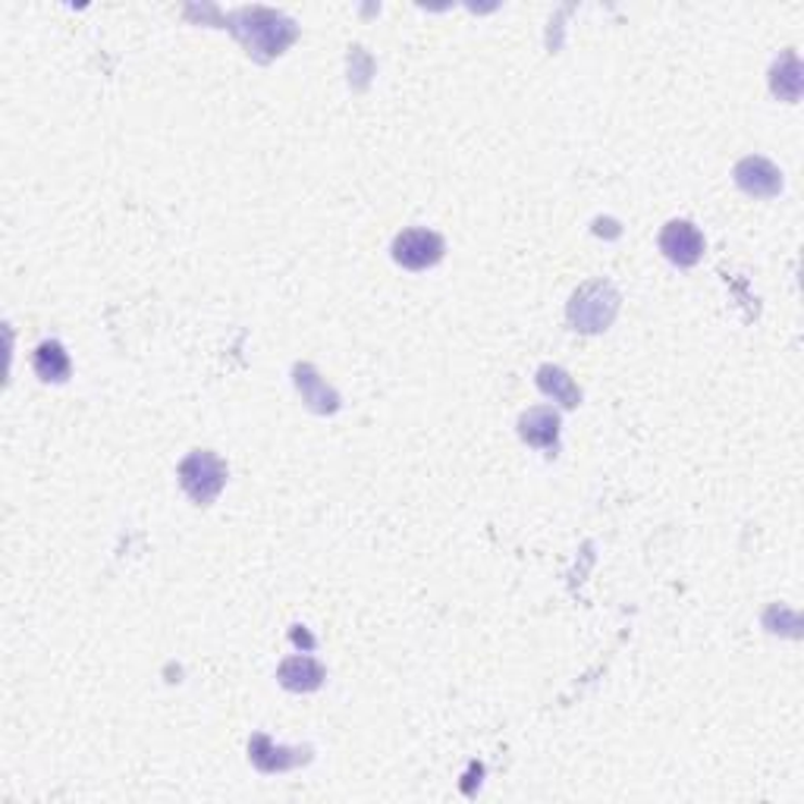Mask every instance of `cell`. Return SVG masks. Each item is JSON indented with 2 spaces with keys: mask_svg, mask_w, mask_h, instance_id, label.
I'll return each mask as SVG.
<instances>
[{
  "mask_svg": "<svg viewBox=\"0 0 804 804\" xmlns=\"http://www.w3.org/2000/svg\"><path fill=\"white\" fill-rule=\"evenodd\" d=\"M227 23H230V31L245 44V51L261 63L280 58L298 35L293 20H286L283 13L268 10V7H242L227 16Z\"/></svg>",
  "mask_w": 804,
  "mask_h": 804,
  "instance_id": "6da1fadb",
  "label": "cell"
},
{
  "mask_svg": "<svg viewBox=\"0 0 804 804\" xmlns=\"http://www.w3.org/2000/svg\"><path fill=\"white\" fill-rule=\"evenodd\" d=\"M616 311H620V293L607 280L585 283L569 302V321H572V328L582 330V333L607 330L613 324Z\"/></svg>",
  "mask_w": 804,
  "mask_h": 804,
  "instance_id": "7a4b0ae2",
  "label": "cell"
},
{
  "mask_svg": "<svg viewBox=\"0 0 804 804\" xmlns=\"http://www.w3.org/2000/svg\"><path fill=\"white\" fill-rule=\"evenodd\" d=\"M179 484L199 507H208L227 484V462L210 449H195L179 462Z\"/></svg>",
  "mask_w": 804,
  "mask_h": 804,
  "instance_id": "3957f363",
  "label": "cell"
},
{
  "mask_svg": "<svg viewBox=\"0 0 804 804\" xmlns=\"http://www.w3.org/2000/svg\"><path fill=\"white\" fill-rule=\"evenodd\" d=\"M447 245L434 230H406L393 239V258L406 270H427L444 258Z\"/></svg>",
  "mask_w": 804,
  "mask_h": 804,
  "instance_id": "277c9868",
  "label": "cell"
},
{
  "mask_svg": "<svg viewBox=\"0 0 804 804\" xmlns=\"http://www.w3.org/2000/svg\"><path fill=\"white\" fill-rule=\"evenodd\" d=\"M660 252L679 268H694L701 261V255H704V237H701V230L694 224L673 220L660 233Z\"/></svg>",
  "mask_w": 804,
  "mask_h": 804,
  "instance_id": "5b68a950",
  "label": "cell"
},
{
  "mask_svg": "<svg viewBox=\"0 0 804 804\" xmlns=\"http://www.w3.org/2000/svg\"><path fill=\"white\" fill-rule=\"evenodd\" d=\"M736 182L754 199H774L782 189V174L767 157H745L736 164Z\"/></svg>",
  "mask_w": 804,
  "mask_h": 804,
  "instance_id": "8992f818",
  "label": "cell"
},
{
  "mask_svg": "<svg viewBox=\"0 0 804 804\" xmlns=\"http://www.w3.org/2000/svg\"><path fill=\"white\" fill-rule=\"evenodd\" d=\"M311 754V748H273L268 736H255L248 742V757L258 770L265 774H283V770H293L298 764H305Z\"/></svg>",
  "mask_w": 804,
  "mask_h": 804,
  "instance_id": "52a82bcc",
  "label": "cell"
},
{
  "mask_svg": "<svg viewBox=\"0 0 804 804\" xmlns=\"http://www.w3.org/2000/svg\"><path fill=\"white\" fill-rule=\"evenodd\" d=\"M293 381H296V390L302 393V403L311 409V412H321V416H330L340 409V396L336 390L328 387L318 374L315 365H296L293 368Z\"/></svg>",
  "mask_w": 804,
  "mask_h": 804,
  "instance_id": "ba28073f",
  "label": "cell"
},
{
  "mask_svg": "<svg viewBox=\"0 0 804 804\" xmlns=\"http://www.w3.org/2000/svg\"><path fill=\"white\" fill-rule=\"evenodd\" d=\"M519 434L532 447L557 449V444H560V416L553 409H547V406L528 409L525 416L519 418Z\"/></svg>",
  "mask_w": 804,
  "mask_h": 804,
  "instance_id": "9c48e42d",
  "label": "cell"
},
{
  "mask_svg": "<svg viewBox=\"0 0 804 804\" xmlns=\"http://www.w3.org/2000/svg\"><path fill=\"white\" fill-rule=\"evenodd\" d=\"M277 679H280V686L290 688V691H315L324 682V666L315 656H290V660L280 663Z\"/></svg>",
  "mask_w": 804,
  "mask_h": 804,
  "instance_id": "30bf717a",
  "label": "cell"
},
{
  "mask_svg": "<svg viewBox=\"0 0 804 804\" xmlns=\"http://www.w3.org/2000/svg\"><path fill=\"white\" fill-rule=\"evenodd\" d=\"M802 60L795 51H786L770 69V89L782 101H799L802 98Z\"/></svg>",
  "mask_w": 804,
  "mask_h": 804,
  "instance_id": "8fae6325",
  "label": "cell"
},
{
  "mask_svg": "<svg viewBox=\"0 0 804 804\" xmlns=\"http://www.w3.org/2000/svg\"><path fill=\"white\" fill-rule=\"evenodd\" d=\"M537 387H540V393L553 396L566 409H575L582 403V390L575 387V381L569 378L563 368H557V365H540L537 368Z\"/></svg>",
  "mask_w": 804,
  "mask_h": 804,
  "instance_id": "7c38bea8",
  "label": "cell"
},
{
  "mask_svg": "<svg viewBox=\"0 0 804 804\" xmlns=\"http://www.w3.org/2000/svg\"><path fill=\"white\" fill-rule=\"evenodd\" d=\"M31 368H35V374L41 378V381H66L69 378V356H66V349L60 346L58 340H44L38 349H35V358H31Z\"/></svg>",
  "mask_w": 804,
  "mask_h": 804,
  "instance_id": "4fadbf2b",
  "label": "cell"
}]
</instances>
